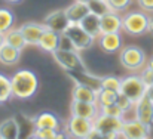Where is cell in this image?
<instances>
[{
    "instance_id": "1",
    "label": "cell",
    "mask_w": 153,
    "mask_h": 139,
    "mask_svg": "<svg viewBox=\"0 0 153 139\" xmlns=\"http://www.w3.org/2000/svg\"><path fill=\"white\" fill-rule=\"evenodd\" d=\"M39 82L33 71L30 70H19L10 79L12 96L18 99H28L37 90Z\"/></svg>"
},
{
    "instance_id": "2",
    "label": "cell",
    "mask_w": 153,
    "mask_h": 139,
    "mask_svg": "<svg viewBox=\"0 0 153 139\" xmlns=\"http://www.w3.org/2000/svg\"><path fill=\"white\" fill-rule=\"evenodd\" d=\"M122 126H123L122 117H111L101 113L94 120V129L101 135V138H123Z\"/></svg>"
},
{
    "instance_id": "3",
    "label": "cell",
    "mask_w": 153,
    "mask_h": 139,
    "mask_svg": "<svg viewBox=\"0 0 153 139\" xmlns=\"http://www.w3.org/2000/svg\"><path fill=\"white\" fill-rule=\"evenodd\" d=\"M122 30H125L131 36H141L147 31L149 16L144 12H129L122 16Z\"/></svg>"
},
{
    "instance_id": "4",
    "label": "cell",
    "mask_w": 153,
    "mask_h": 139,
    "mask_svg": "<svg viewBox=\"0 0 153 139\" xmlns=\"http://www.w3.org/2000/svg\"><path fill=\"white\" fill-rule=\"evenodd\" d=\"M120 64L131 71L143 68L146 64V53L138 46H126L120 49Z\"/></svg>"
},
{
    "instance_id": "5",
    "label": "cell",
    "mask_w": 153,
    "mask_h": 139,
    "mask_svg": "<svg viewBox=\"0 0 153 139\" xmlns=\"http://www.w3.org/2000/svg\"><path fill=\"white\" fill-rule=\"evenodd\" d=\"M53 59L65 70V71H74V70H86L85 64L77 53L76 49H56L53 53Z\"/></svg>"
},
{
    "instance_id": "6",
    "label": "cell",
    "mask_w": 153,
    "mask_h": 139,
    "mask_svg": "<svg viewBox=\"0 0 153 139\" xmlns=\"http://www.w3.org/2000/svg\"><path fill=\"white\" fill-rule=\"evenodd\" d=\"M146 89H147V86L140 76H128V77L122 79L120 93L126 95L132 102H137L140 98H143L146 95Z\"/></svg>"
},
{
    "instance_id": "7",
    "label": "cell",
    "mask_w": 153,
    "mask_h": 139,
    "mask_svg": "<svg viewBox=\"0 0 153 139\" xmlns=\"http://www.w3.org/2000/svg\"><path fill=\"white\" fill-rule=\"evenodd\" d=\"M64 33L70 37V40L73 42V46H74L76 50L89 49V47L92 46L94 40H95V39H94L92 36H89L79 24H70Z\"/></svg>"
},
{
    "instance_id": "8",
    "label": "cell",
    "mask_w": 153,
    "mask_h": 139,
    "mask_svg": "<svg viewBox=\"0 0 153 139\" xmlns=\"http://www.w3.org/2000/svg\"><path fill=\"white\" fill-rule=\"evenodd\" d=\"M67 130L74 138H88V135L94 130V120L71 115V118L67 123Z\"/></svg>"
},
{
    "instance_id": "9",
    "label": "cell",
    "mask_w": 153,
    "mask_h": 139,
    "mask_svg": "<svg viewBox=\"0 0 153 139\" xmlns=\"http://www.w3.org/2000/svg\"><path fill=\"white\" fill-rule=\"evenodd\" d=\"M122 135L126 139H146L150 136V127L143 124L140 120H123Z\"/></svg>"
},
{
    "instance_id": "10",
    "label": "cell",
    "mask_w": 153,
    "mask_h": 139,
    "mask_svg": "<svg viewBox=\"0 0 153 139\" xmlns=\"http://www.w3.org/2000/svg\"><path fill=\"white\" fill-rule=\"evenodd\" d=\"M134 110H135V118L140 120L143 124H146L147 127H153V101L149 99L146 95L143 98H140L135 104H134Z\"/></svg>"
},
{
    "instance_id": "11",
    "label": "cell",
    "mask_w": 153,
    "mask_h": 139,
    "mask_svg": "<svg viewBox=\"0 0 153 139\" xmlns=\"http://www.w3.org/2000/svg\"><path fill=\"white\" fill-rule=\"evenodd\" d=\"M67 74L71 77V80L76 85H83L88 88H92L94 90L100 92L101 90V77H97L94 74H89L86 70H74V71H67Z\"/></svg>"
},
{
    "instance_id": "12",
    "label": "cell",
    "mask_w": 153,
    "mask_h": 139,
    "mask_svg": "<svg viewBox=\"0 0 153 139\" xmlns=\"http://www.w3.org/2000/svg\"><path fill=\"white\" fill-rule=\"evenodd\" d=\"M70 24L71 22H70L65 10H53L45 18V22H43V25L46 28H49L52 31H56L59 34L64 33Z\"/></svg>"
},
{
    "instance_id": "13",
    "label": "cell",
    "mask_w": 153,
    "mask_h": 139,
    "mask_svg": "<svg viewBox=\"0 0 153 139\" xmlns=\"http://www.w3.org/2000/svg\"><path fill=\"white\" fill-rule=\"evenodd\" d=\"M71 114L73 115H79L83 118H89V120H95L100 114V110L97 107L95 102H82V101H73L71 105Z\"/></svg>"
},
{
    "instance_id": "14",
    "label": "cell",
    "mask_w": 153,
    "mask_h": 139,
    "mask_svg": "<svg viewBox=\"0 0 153 139\" xmlns=\"http://www.w3.org/2000/svg\"><path fill=\"white\" fill-rule=\"evenodd\" d=\"M45 30L46 27L43 24H36V22H27L19 27V31L22 33L27 45H37Z\"/></svg>"
},
{
    "instance_id": "15",
    "label": "cell",
    "mask_w": 153,
    "mask_h": 139,
    "mask_svg": "<svg viewBox=\"0 0 153 139\" xmlns=\"http://www.w3.org/2000/svg\"><path fill=\"white\" fill-rule=\"evenodd\" d=\"M122 16L117 12H107L105 15L100 16V24H101V34L102 33H119L122 30Z\"/></svg>"
},
{
    "instance_id": "16",
    "label": "cell",
    "mask_w": 153,
    "mask_h": 139,
    "mask_svg": "<svg viewBox=\"0 0 153 139\" xmlns=\"http://www.w3.org/2000/svg\"><path fill=\"white\" fill-rule=\"evenodd\" d=\"M98 43L104 52L114 53L122 49V39L119 33H102L98 37Z\"/></svg>"
},
{
    "instance_id": "17",
    "label": "cell",
    "mask_w": 153,
    "mask_h": 139,
    "mask_svg": "<svg viewBox=\"0 0 153 139\" xmlns=\"http://www.w3.org/2000/svg\"><path fill=\"white\" fill-rule=\"evenodd\" d=\"M79 25L94 39H98L101 36V24H100V16L89 12L85 18H82V21L79 22Z\"/></svg>"
},
{
    "instance_id": "18",
    "label": "cell",
    "mask_w": 153,
    "mask_h": 139,
    "mask_svg": "<svg viewBox=\"0 0 153 139\" xmlns=\"http://www.w3.org/2000/svg\"><path fill=\"white\" fill-rule=\"evenodd\" d=\"M65 13L70 19L71 24H79L82 21V18H85L89 13V6L86 1H74L73 4H70L65 9Z\"/></svg>"
},
{
    "instance_id": "19",
    "label": "cell",
    "mask_w": 153,
    "mask_h": 139,
    "mask_svg": "<svg viewBox=\"0 0 153 139\" xmlns=\"http://www.w3.org/2000/svg\"><path fill=\"white\" fill-rule=\"evenodd\" d=\"M37 46L40 49H43L45 52H49V53H53L58 47H59V33L56 31H52L49 28H46L37 43Z\"/></svg>"
},
{
    "instance_id": "20",
    "label": "cell",
    "mask_w": 153,
    "mask_h": 139,
    "mask_svg": "<svg viewBox=\"0 0 153 139\" xmlns=\"http://www.w3.org/2000/svg\"><path fill=\"white\" fill-rule=\"evenodd\" d=\"M73 101H82V102H95L98 101V92L92 88L76 85L73 89Z\"/></svg>"
},
{
    "instance_id": "21",
    "label": "cell",
    "mask_w": 153,
    "mask_h": 139,
    "mask_svg": "<svg viewBox=\"0 0 153 139\" xmlns=\"http://www.w3.org/2000/svg\"><path fill=\"white\" fill-rule=\"evenodd\" d=\"M19 138V124L15 118H6L0 123V139Z\"/></svg>"
},
{
    "instance_id": "22",
    "label": "cell",
    "mask_w": 153,
    "mask_h": 139,
    "mask_svg": "<svg viewBox=\"0 0 153 139\" xmlns=\"http://www.w3.org/2000/svg\"><path fill=\"white\" fill-rule=\"evenodd\" d=\"M33 124H34L36 129H58L59 120L52 113H42L34 118Z\"/></svg>"
},
{
    "instance_id": "23",
    "label": "cell",
    "mask_w": 153,
    "mask_h": 139,
    "mask_svg": "<svg viewBox=\"0 0 153 139\" xmlns=\"http://www.w3.org/2000/svg\"><path fill=\"white\" fill-rule=\"evenodd\" d=\"M21 56V50L16 47L10 46V45H3L0 47V62L4 65H13L19 61Z\"/></svg>"
},
{
    "instance_id": "24",
    "label": "cell",
    "mask_w": 153,
    "mask_h": 139,
    "mask_svg": "<svg viewBox=\"0 0 153 139\" xmlns=\"http://www.w3.org/2000/svg\"><path fill=\"white\" fill-rule=\"evenodd\" d=\"M4 43L16 47V49H19V50H22V49L25 47V45H27V42H25L22 33L19 31V28H16V30H12V28L7 30V31L4 33Z\"/></svg>"
},
{
    "instance_id": "25",
    "label": "cell",
    "mask_w": 153,
    "mask_h": 139,
    "mask_svg": "<svg viewBox=\"0 0 153 139\" xmlns=\"http://www.w3.org/2000/svg\"><path fill=\"white\" fill-rule=\"evenodd\" d=\"M88 6H89V12H92V13H95L98 16H102L107 12L111 10L107 0H89Z\"/></svg>"
},
{
    "instance_id": "26",
    "label": "cell",
    "mask_w": 153,
    "mask_h": 139,
    "mask_svg": "<svg viewBox=\"0 0 153 139\" xmlns=\"http://www.w3.org/2000/svg\"><path fill=\"white\" fill-rule=\"evenodd\" d=\"M15 21L13 13L9 9H0V33H6L12 28Z\"/></svg>"
},
{
    "instance_id": "27",
    "label": "cell",
    "mask_w": 153,
    "mask_h": 139,
    "mask_svg": "<svg viewBox=\"0 0 153 139\" xmlns=\"http://www.w3.org/2000/svg\"><path fill=\"white\" fill-rule=\"evenodd\" d=\"M12 96V88H10V79H7L4 74L0 73V104L6 102Z\"/></svg>"
},
{
    "instance_id": "28",
    "label": "cell",
    "mask_w": 153,
    "mask_h": 139,
    "mask_svg": "<svg viewBox=\"0 0 153 139\" xmlns=\"http://www.w3.org/2000/svg\"><path fill=\"white\" fill-rule=\"evenodd\" d=\"M117 95H119V92L108 90V89H101V90L98 92V101H97V104H100V107L114 104L116 99H117Z\"/></svg>"
},
{
    "instance_id": "29",
    "label": "cell",
    "mask_w": 153,
    "mask_h": 139,
    "mask_svg": "<svg viewBox=\"0 0 153 139\" xmlns=\"http://www.w3.org/2000/svg\"><path fill=\"white\" fill-rule=\"evenodd\" d=\"M120 83L122 80L114 76H105L101 77V89H108L114 92H120Z\"/></svg>"
},
{
    "instance_id": "30",
    "label": "cell",
    "mask_w": 153,
    "mask_h": 139,
    "mask_svg": "<svg viewBox=\"0 0 153 139\" xmlns=\"http://www.w3.org/2000/svg\"><path fill=\"white\" fill-rule=\"evenodd\" d=\"M33 138L37 139H61L64 138L62 133H58L56 129H36Z\"/></svg>"
},
{
    "instance_id": "31",
    "label": "cell",
    "mask_w": 153,
    "mask_h": 139,
    "mask_svg": "<svg viewBox=\"0 0 153 139\" xmlns=\"http://www.w3.org/2000/svg\"><path fill=\"white\" fill-rule=\"evenodd\" d=\"M100 113L101 114H107V115H111V117H123V111H122V108L116 102L114 104H110V105L100 107Z\"/></svg>"
},
{
    "instance_id": "32",
    "label": "cell",
    "mask_w": 153,
    "mask_h": 139,
    "mask_svg": "<svg viewBox=\"0 0 153 139\" xmlns=\"http://www.w3.org/2000/svg\"><path fill=\"white\" fill-rule=\"evenodd\" d=\"M108 1V6H110V9L113 10V12H123V10H126L128 7H129V4H131V1L132 0H107Z\"/></svg>"
},
{
    "instance_id": "33",
    "label": "cell",
    "mask_w": 153,
    "mask_h": 139,
    "mask_svg": "<svg viewBox=\"0 0 153 139\" xmlns=\"http://www.w3.org/2000/svg\"><path fill=\"white\" fill-rule=\"evenodd\" d=\"M116 104L122 108V111H123V113H128V111L134 107V104H135V102H132V101H131L126 95H123V93L119 92V95H117V99H116Z\"/></svg>"
},
{
    "instance_id": "34",
    "label": "cell",
    "mask_w": 153,
    "mask_h": 139,
    "mask_svg": "<svg viewBox=\"0 0 153 139\" xmlns=\"http://www.w3.org/2000/svg\"><path fill=\"white\" fill-rule=\"evenodd\" d=\"M58 49H65V50L74 49L73 42L70 40V37H68L65 33H61V34H59V47H58Z\"/></svg>"
},
{
    "instance_id": "35",
    "label": "cell",
    "mask_w": 153,
    "mask_h": 139,
    "mask_svg": "<svg viewBox=\"0 0 153 139\" xmlns=\"http://www.w3.org/2000/svg\"><path fill=\"white\" fill-rule=\"evenodd\" d=\"M140 77L143 79V82L146 83V86L153 85V71L149 68V67H146V68L143 70V73H141V76H140Z\"/></svg>"
},
{
    "instance_id": "36",
    "label": "cell",
    "mask_w": 153,
    "mask_h": 139,
    "mask_svg": "<svg viewBox=\"0 0 153 139\" xmlns=\"http://www.w3.org/2000/svg\"><path fill=\"white\" fill-rule=\"evenodd\" d=\"M138 4L144 12H153V0H138Z\"/></svg>"
},
{
    "instance_id": "37",
    "label": "cell",
    "mask_w": 153,
    "mask_h": 139,
    "mask_svg": "<svg viewBox=\"0 0 153 139\" xmlns=\"http://www.w3.org/2000/svg\"><path fill=\"white\" fill-rule=\"evenodd\" d=\"M146 96H147L149 99H152L153 101V85L147 86V89H146Z\"/></svg>"
},
{
    "instance_id": "38",
    "label": "cell",
    "mask_w": 153,
    "mask_h": 139,
    "mask_svg": "<svg viewBox=\"0 0 153 139\" xmlns=\"http://www.w3.org/2000/svg\"><path fill=\"white\" fill-rule=\"evenodd\" d=\"M147 31L153 34V16H149V25H147Z\"/></svg>"
},
{
    "instance_id": "39",
    "label": "cell",
    "mask_w": 153,
    "mask_h": 139,
    "mask_svg": "<svg viewBox=\"0 0 153 139\" xmlns=\"http://www.w3.org/2000/svg\"><path fill=\"white\" fill-rule=\"evenodd\" d=\"M4 45V33H0V47Z\"/></svg>"
},
{
    "instance_id": "40",
    "label": "cell",
    "mask_w": 153,
    "mask_h": 139,
    "mask_svg": "<svg viewBox=\"0 0 153 139\" xmlns=\"http://www.w3.org/2000/svg\"><path fill=\"white\" fill-rule=\"evenodd\" d=\"M147 67H149V68H150V70H152V71H153V58H152V59H150V61H149V64H147Z\"/></svg>"
},
{
    "instance_id": "41",
    "label": "cell",
    "mask_w": 153,
    "mask_h": 139,
    "mask_svg": "<svg viewBox=\"0 0 153 139\" xmlns=\"http://www.w3.org/2000/svg\"><path fill=\"white\" fill-rule=\"evenodd\" d=\"M6 1H9V3H19L21 0H6Z\"/></svg>"
},
{
    "instance_id": "42",
    "label": "cell",
    "mask_w": 153,
    "mask_h": 139,
    "mask_svg": "<svg viewBox=\"0 0 153 139\" xmlns=\"http://www.w3.org/2000/svg\"><path fill=\"white\" fill-rule=\"evenodd\" d=\"M77 1H86V3H88V1H89V0H77Z\"/></svg>"
}]
</instances>
